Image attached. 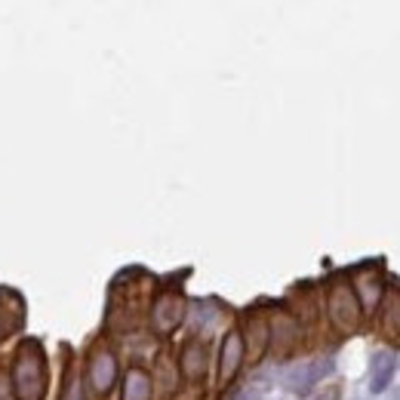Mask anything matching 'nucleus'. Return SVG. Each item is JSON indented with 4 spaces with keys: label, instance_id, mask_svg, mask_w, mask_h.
Wrapping results in <instances>:
<instances>
[{
    "label": "nucleus",
    "instance_id": "nucleus-1",
    "mask_svg": "<svg viewBox=\"0 0 400 400\" xmlns=\"http://www.w3.org/2000/svg\"><path fill=\"white\" fill-rule=\"evenodd\" d=\"M16 400H44L47 394V354L38 339H25L12 357Z\"/></svg>",
    "mask_w": 400,
    "mask_h": 400
},
{
    "label": "nucleus",
    "instance_id": "nucleus-2",
    "mask_svg": "<svg viewBox=\"0 0 400 400\" xmlns=\"http://www.w3.org/2000/svg\"><path fill=\"white\" fill-rule=\"evenodd\" d=\"M326 311H330L333 326L342 335H354L357 326H360V305H357V296L348 281H335L330 292H326Z\"/></svg>",
    "mask_w": 400,
    "mask_h": 400
},
{
    "label": "nucleus",
    "instance_id": "nucleus-3",
    "mask_svg": "<svg viewBox=\"0 0 400 400\" xmlns=\"http://www.w3.org/2000/svg\"><path fill=\"white\" fill-rule=\"evenodd\" d=\"M185 314H188V302L178 290H163L157 292L154 305H151V326L157 335H169L182 326Z\"/></svg>",
    "mask_w": 400,
    "mask_h": 400
},
{
    "label": "nucleus",
    "instance_id": "nucleus-4",
    "mask_svg": "<svg viewBox=\"0 0 400 400\" xmlns=\"http://www.w3.org/2000/svg\"><path fill=\"white\" fill-rule=\"evenodd\" d=\"M117 382V357H114L105 345H96L90 351L87 363V385L96 397H105Z\"/></svg>",
    "mask_w": 400,
    "mask_h": 400
},
{
    "label": "nucleus",
    "instance_id": "nucleus-5",
    "mask_svg": "<svg viewBox=\"0 0 400 400\" xmlns=\"http://www.w3.org/2000/svg\"><path fill=\"white\" fill-rule=\"evenodd\" d=\"M244 335L238 330H231L222 339V351H219V385H231V378L240 373V367H244Z\"/></svg>",
    "mask_w": 400,
    "mask_h": 400
},
{
    "label": "nucleus",
    "instance_id": "nucleus-6",
    "mask_svg": "<svg viewBox=\"0 0 400 400\" xmlns=\"http://www.w3.org/2000/svg\"><path fill=\"white\" fill-rule=\"evenodd\" d=\"M25 324V299L16 290L0 287V342L19 333Z\"/></svg>",
    "mask_w": 400,
    "mask_h": 400
},
{
    "label": "nucleus",
    "instance_id": "nucleus-7",
    "mask_svg": "<svg viewBox=\"0 0 400 400\" xmlns=\"http://www.w3.org/2000/svg\"><path fill=\"white\" fill-rule=\"evenodd\" d=\"M382 292H385L382 268H378V265L357 268V274H354V296L360 299L363 311H373L376 305H378V299H382Z\"/></svg>",
    "mask_w": 400,
    "mask_h": 400
},
{
    "label": "nucleus",
    "instance_id": "nucleus-8",
    "mask_svg": "<svg viewBox=\"0 0 400 400\" xmlns=\"http://www.w3.org/2000/svg\"><path fill=\"white\" fill-rule=\"evenodd\" d=\"M330 373H333V360H330V357H320V360H305L302 367L290 369L287 388H292L296 394H308L314 385H317L320 378H326Z\"/></svg>",
    "mask_w": 400,
    "mask_h": 400
},
{
    "label": "nucleus",
    "instance_id": "nucleus-9",
    "mask_svg": "<svg viewBox=\"0 0 400 400\" xmlns=\"http://www.w3.org/2000/svg\"><path fill=\"white\" fill-rule=\"evenodd\" d=\"M210 351H206V345L200 339H191L182 345V354H178V369H182V376L188 378L191 385H200L206 378V367H210Z\"/></svg>",
    "mask_w": 400,
    "mask_h": 400
},
{
    "label": "nucleus",
    "instance_id": "nucleus-10",
    "mask_svg": "<svg viewBox=\"0 0 400 400\" xmlns=\"http://www.w3.org/2000/svg\"><path fill=\"white\" fill-rule=\"evenodd\" d=\"M240 335H244V348L256 357V360H259L271 345V326H268V320L262 317V314H249Z\"/></svg>",
    "mask_w": 400,
    "mask_h": 400
},
{
    "label": "nucleus",
    "instance_id": "nucleus-11",
    "mask_svg": "<svg viewBox=\"0 0 400 400\" xmlns=\"http://www.w3.org/2000/svg\"><path fill=\"white\" fill-rule=\"evenodd\" d=\"M271 342H274V351L281 357H287L292 351V345L299 342V324L290 317V314H277L271 320Z\"/></svg>",
    "mask_w": 400,
    "mask_h": 400
},
{
    "label": "nucleus",
    "instance_id": "nucleus-12",
    "mask_svg": "<svg viewBox=\"0 0 400 400\" xmlns=\"http://www.w3.org/2000/svg\"><path fill=\"white\" fill-rule=\"evenodd\" d=\"M151 394H154L151 373L142 367H133L124 376V400H151Z\"/></svg>",
    "mask_w": 400,
    "mask_h": 400
},
{
    "label": "nucleus",
    "instance_id": "nucleus-13",
    "mask_svg": "<svg viewBox=\"0 0 400 400\" xmlns=\"http://www.w3.org/2000/svg\"><path fill=\"white\" fill-rule=\"evenodd\" d=\"M391 376H394V357H391V354H378L376 363H373V378H369V388H373V394H382V391L388 388Z\"/></svg>",
    "mask_w": 400,
    "mask_h": 400
},
{
    "label": "nucleus",
    "instance_id": "nucleus-14",
    "mask_svg": "<svg viewBox=\"0 0 400 400\" xmlns=\"http://www.w3.org/2000/svg\"><path fill=\"white\" fill-rule=\"evenodd\" d=\"M62 400H83V385L74 376V369H68L65 376V388H62Z\"/></svg>",
    "mask_w": 400,
    "mask_h": 400
},
{
    "label": "nucleus",
    "instance_id": "nucleus-15",
    "mask_svg": "<svg viewBox=\"0 0 400 400\" xmlns=\"http://www.w3.org/2000/svg\"><path fill=\"white\" fill-rule=\"evenodd\" d=\"M0 400H16V388H12V376L0 367Z\"/></svg>",
    "mask_w": 400,
    "mask_h": 400
},
{
    "label": "nucleus",
    "instance_id": "nucleus-16",
    "mask_svg": "<svg viewBox=\"0 0 400 400\" xmlns=\"http://www.w3.org/2000/svg\"><path fill=\"white\" fill-rule=\"evenodd\" d=\"M339 397H342V388H339V385H326V388L314 391V394H308L305 400H339Z\"/></svg>",
    "mask_w": 400,
    "mask_h": 400
}]
</instances>
